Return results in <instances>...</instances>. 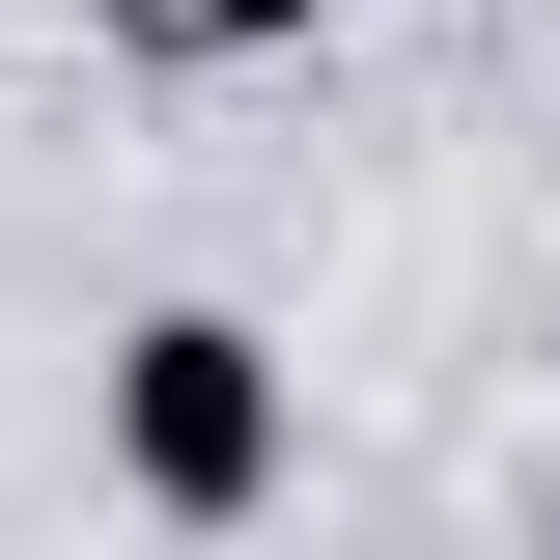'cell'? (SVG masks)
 <instances>
[{"mask_svg":"<svg viewBox=\"0 0 560 560\" xmlns=\"http://www.w3.org/2000/svg\"><path fill=\"white\" fill-rule=\"evenodd\" d=\"M280 448H308V393H280L253 308H140L113 337V504H168V533H253Z\"/></svg>","mask_w":560,"mask_h":560,"instance_id":"cell-1","label":"cell"},{"mask_svg":"<svg viewBox=\"0 0 560 560\" xmlns=\"http://www.w3.org/2000/svg\"><path fill=\"white\" fill-rule=\"evenodd\" d=\"M280 28H337V0H168V57H280Z\"/></svg>","mask_w":560,"mask_h":560,"instance_id":"cell-2","label":"cell"},{"mask_svg":"<svg viewBox=\"0 0 560 560\" xmlns=\"http://www.w3.org/2000/svg\"><path fill=\"white\" fill-rule=\"evenodd\" d=\"M533 560H560V477H533Z\"/></svg>","mask_w":560,"mask_h":560,"instance_id":"cell-3","label":"cell"}]
</instances>
